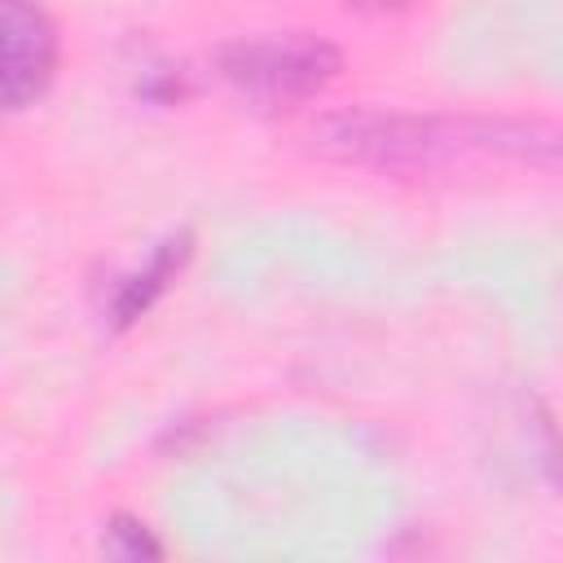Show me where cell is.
Returning <instances> with one entry per match:
<instances>
[{"instance_id":"cell-1","label":"cell","mask_w":563,"mask_h":563,"mask_svg":"<svg viewBox=\"0 0 563 563\" xmlns=\"http://www.w3.org/2000/svg\"><path fill=\"white\" fill-rule=\"evenodd\" d=\"M216 66L242 101L260 110H290L339 75V48L317 35H264L224 44Z\"/></svg>"},{"instance_id":"cell-2","label":"cell","mask_w":563,"mask_h":563,"mask_svg":"<svg viewBox=\"0 0 563 563\" xmlns=\"http://www.w3.org/2000/svg\"><path fill=\"white\" fill-rule=\"evenodd\" d=\"M431 145L435 167L462 158V154H488L519 167L563 172V123L550 119H449L431 114Z\"/></svg>"},{"instance_id":"cell-3","label":"cell","mask_w":563,"mask_h":563,"mask_svg":"<svg viewBox=\"0 0 563 563\" xmlns=\"http://www.w3.org/2000/svg\"><path fill=\"white\" fill-rule=\"evenodd\" d=\"M0 92L9 110H26L53 79L57 26L31 0H0Z\"/></svg>"},{"instance_id":"cell-4","label":"cell","mask_w":563,"mask_h":563,"mask_svg":"<svg viewBox=\"0 0 563 563\" xmlns=\"http://www.w3.org/2000/svg\"><path fill=\"white\" fill-rule=\"evenodd\" d=\"M189 246H194L189 233H172V238H163V242L150 251L145 268L128 273V277L114 286V295H110V321H114L119 330L132 325V321H141V317L154 308V299L167 290V282L185 268Z\"/></svg>"},{"instance_id":"cell-5","label":"cell","mask_w":563,"mask_h":563,"mask_svg":"<svg viewBox=\"0 0 563 563\" xmlns=\"http://www.w3.org/2000/svg\"><path fill=\"white\" fill-rule=\"evenodd\" d=\"M110 550L119 554V559H158L163 554V545L145 532V523H136V519H114L110 523Z\"/></svg>"},{"instance_id":"cell-6","label":"cell","mask_w":563,"mask_h":563,"mask_svg":"<svg viewBox=\"0 0 563 563\" xmlns=\"http://www.w3.org/2000/svg\"><path fill=\"white\" fill-rule=\"evenodd\" d=\"M347 4H361V9H400L409 0H347Z\"/></svg>"}]
</instances>
